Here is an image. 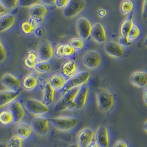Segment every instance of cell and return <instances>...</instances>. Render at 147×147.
Instances as JSON below:
<instances>
[{
	"instance_id": "6da1fadb",
	"label": "cell",
	"mask_w": 147,
	"mask_h": 147,
	"mask_svg": "<svg viewBox=\"0 0 147 147\" xmlns=\"http://www.w3.org/2000/svg\"><path fill=\"white\" fill-rule=\"evenodd\" d=\"M96 100L98 110L107 113L114 107L115 98L112 93L104 88H98L95 90Z\"/></svg>"
},
{
	"instance_id": "7a4b0ae2",
	"label": "cell",
	"mask_w": 147,
	"mask_h": 147,
	"mask_svg": "<svg viewBox=\"0 0 147 147\" xmlns=\"http://www.w3.org/2000/svg\"><path fill=\"white\" fill-rule=\"evenodd\" d=\"M91 74L87 71H82L75 74L71 77L62 89V95L66 93L71 89L79 88L85 85L90 78Z\"/></svg>"
},
{
	"instance_id": "3957f363",
	"label": "cell",
	"mask_w": 147,
	"mask_h": 147,
	"mask_svg": "<svg viewBox=\"0 0 147 147\" xmlns=\"http://www.w3.org/2000/svg\"><path fill=\"white\" fill-rule=\"evenodd\" d=\"M54 127L59 131L66 132L74 129L78 123V119L71 116H61L50 119Z\"/></svg>"
},
{
	"instance_id": "277c9868",
	"label": "cell",
	"mask_w": 147,
	"mask_h": 147,
	"mask_svg": "<svg viewBox=\"0 0 147 147\" xmlns=\"http://www.w3.org/2000/svg\"><path fill=\"white\" fill-rule=\"evenodd\" d=\"M25 107L27 111L36 116H40L46 114L50 111L48 106L41 101L30 98L26 101Z\"/></svg>"
},
{
	"instance_id": "5b68a950",
	"label": "cell",
	"mask_w": 147,
	"mask_h": 147,
	"mask_svg": "<svg viewBox=\"0 0 147 147\" xmlns=\"http://www.w3.org/2000/svg\"><path fill=\"white\" fill-rule=\"evenodd\" d=\"M87 6V2L84 0H69L67 6L63 8L64 16L71 18L82 12Z\"/></svg>"
},
{
	"instance_id": "8992f818",
	"label": "cell",
	"mask_w": 147,
	"mask_h": 147,
	"mask_svg": "<svg viewBox=\"0 0 147 147\" xmlns=\"http://www.w3.org/2000/svg\"><path fill=\"white\" fill-rule=\"evenodd\" d=\"M39 84L42 92V102L47 106L53 104L55 98V90L51 86L49 80L39 78Z\"/></svg>"
},
{
	"instance_id": "52a82bcc",
	"label": "cell",
	"mask_w": 147,
	"mask_h": 147,
	"mask_svg": "<svg viewBox=\"0 0 147 147\" xmlns=\"http://www.w3.org/2000/svg\"><path fill=\"white\" fill-rule=\"evenodd\" d=\"M82 61L85 67L90 69H94L100 66L102 57L98 51L91 50L84 54Z\"/></svg>"
},
{
	"instance_id": "ba28073f",
	"label": "cell",
	"mask_w": 147,
	"mask_h": 147,
	"mask_svg": "<svg viewBox=\"0 0 147 147\" xmlns=\"http://www.w3.org/2000/svg\"><path fill=\"white\" fill-rule=\"evenodd\" d=\"M80 89V87L76 88L68 91L66 93L62 95L60 99L57 101L55 107H54V110L55 111L61 112L68 110V107L69 105L74 101L78 91Z\"/></svg>"
},
{
	"instance_id": "9c48e42d",
	"label": "cell",
	"mask_w": 147,
	"mask_h": 147,
	"mask_svg": "<svg viewBox=\"0 0 147 147\" xmlns=\"http://www.w3.org/2000/svg\"><path fill=\"white\" fill-rule=\"evenodd\" d=\"M49 119L43 116H36L32 122V126L33 131L39 136H45L50 132Z\"/></svg>"
},
{
	"instance_id": "30bf717a",
	"label": "cell",
	"mask_w": 147,
	"mask_h": 147,
	"mask_svg": "<svg viewBox=\"0 0 147 147\" xmlns=\"http://www.w3.org/2000/svg\"><path fill=\"white\" fill-rule=\"evenodd\" d=\"M92 27L93 26L90 20L86 17H80L77 20V32L80 38L83 40H88L90 38Z\"/></svg>"
},
{
	"instance_id": "8fae6325",
	"label": "cell",
	"mask_w": 147,
	"mask_h": 147,
	"mask_svg": "<svg viewBox=\"0 0 147 147\" xmlns=\"http://www.w3.org/2000/svg\"><path fill=\"white\" fill-rule=\"evenodd\" d=\"M48 13V11L45 5L39 2L30 8V18L35 20L38 24L45 21V18Z\"/></svg>"
},
{
	"instance_id": "7c38bea8",
	"label": "cell",
	"mask_w": 147,
	"mask_h": 147,
	"mask_svg": "<svg viewBox=\"0 0 147 147\" xmlns=\"http://www.w3.org/2000/svg\"><path fill=\"white\" fill-rule=\"evenodd\" d=\"M94 140L99 147H109L110 137L107 126H101L97 128L94 134Z\"/></svg>"
},
{
	"instance_id": "4fadbf2b",
	"label": "cell",
	"mask_w": 147,
	"mask_h": 147,
	"mask_svg": "<svg viewBox=\"0 0 147 147\" xmlns=\"http://www.w3.org/2000/svg\"><path fill=\"white\" fill-rule=\"evenodd\" d=\"M37 54L40 61H49L54 57V47L49 41L45 40L39 45Z\"/></svg>"
},
{
	"instance_id": "5bb4252c",
	"label": "cell",
	"mask_w": 147,
	"mask_h": 147,
	"mask_svg": "<svg viewBox=\"0 0 147 147\" xmlns=\"http://www.w3.org/2000/svg\"><path fill=\"white\" fill-rule=\"evenodd\" d=\"M9 110L13 117V122L15 123H19L22 122L26 115V111L22 104L20 101L14 100L8 105Z\"/></svg>"
},
{
	"instance_id": "9a60e30c",
	"label": "cell",
	"mask_w": 147,
	"mask_h": 147,
	"mask_svg": "<svg viewBox=\"0 0 147 147\" xmlns=\"http://www.w3.org/2000/svg\"><path fill=\"white\" fill-rule=\"evenodd\" d=\"M95 132L89 127L81 129L77 136V144L80 147H87L94 140Z\"/></svg>"
},
{
	"instance_id": "2e32d148",
	"label": "cell",
	"mask_w": 147,
	"mask_h": 147,
	"mask_svg": "<svg viewBox=\"0 0 147 147\" xmlns=\"http://www.w3.org/2000/svg\"><path fill=\"white\" fill-rule=\"evenodd\" d=\"M90 36L99 44L105 43L107 41V33L104 26L100 23H96L92 27Z\"/></svg>"
},
{
	"instance_id": "e0dca14e",
	"label": "cell",
	"mask_w": 147,
	"mask_h": 147,
	"mask_svg": "<svg viewBox=\"0 0 147 147\" xmlns=\"http://www.w3.org/2000/svg\"><path fill=\"white\" fill-rule=\"evenodd\" d=\"M1 82L7 89L14 91L20 90V80L12 74H5L1 79Z\"/></svg>"
},
{
	"instance_id": "ac0fdd59",
	"label": "cell",
	"mask_w": 147,
	"mask_h": 147,
	"mask_svg": "<svg viewBox=\"0 0 147 147\" xmlns=\"http://www.w3.org/2000/svg\"><path fill=\"white\" fill-rule=\"evenodd\" d=\"M21 93V90L14 91L6 89L0 91V108L8 105L12 101L16 100Z\"/></svg>"
},
{
	"instance_id": "d6986e66",
	"label": "cell",
	"mask_w": 147,
	"mask_h": 147,
	"mask_svg": "<svg viewBox=\"0 0 147 147\" xmlns=\"http://www.w3.org/2000/svg\"><path fill=\"white\" fill-rule=\"evenodd\" d=\"M104 49L107 55L115 58H120L124 54L122 47L114 41L107 42Z\"/></svg>"
},
{
	"instance_id": "ffe728a7",
	"label": "cell",
	"mask_w": 147,
	"mask_h": 147,
	"mask_svg": "<svg viewBox=\"0 0 147 147\" xmlns=\"http://www.w3.org/2000/svg\"><path fill=\"white\" fill-rule=\"evenodd\" d=\"M33 129L30 124L26 122H20L17 124L14 129V134L22 140L29 138L33 132Z\"/></svg>"
},
{
	"instance_id": "44dd1931",
	"label": "cell",
	"mask_w": 147,
	"mask_h": 147,
	"mask_svg": "<svg viewBox=\"0 0 147 147\" xmlns=\"http://www.w3.org/2000/svg\"><path fill=\"white\" fill-rule=\"evenodd\" d=\"M130 81L136 87L146 88L147 84V74L146 72L138 71L132 74Z\"/></svg>"
},
{
	"instance_id": "7402d4cb",
	"label": "cell",
	"mask_w": 147,
	"mask_h": 147,
	"mask_svg": "<svg viewBox=\"0 0 147 147\" xmlns=\"http://www.w3.org/2000/svg\"><path fill=\"white\" fill-rule=\"evenodd\" d=\"M89 93V88L87 86L84 85L80 87V89L77 94L74 102L77 105V109H82L87 104L88 96Z\"/></svg>"
},
{
	"instance_id": "603a6c76",
	"label": "cell",
	"mask_w": 147,
	"mask_h": 147,
	"mask_svg": "<svg viewBox=\"0 0 147 147\" xmlns=\"http://www.w3.org/2000/svg\"><path fill=\"white\" fill-rule=\"evenodd\" d=\"M16 23L15 16L6 13L0 17V33L6 32L13 27Z\"/></svg>"
},
{
	"instance_id": "cb8c5ba5",
	"label": "cell",
	"mask_w": 147,
	"mask_h": 147,
	"mask_svg": "<svg viewBox=\"0 0 147 147\" xmlns=\"http://www.w3.org/2000/svg\"><path fill=\"white\" fill-rule=\"evenodd\" d=\"M78 69V65L75 61L68 60L65 62L61 68V74L65 77H71L77 74Z\"/></svg>"
},
{
	"instance_id": "d4e9b609",
	"label": "cell",
	"mask_w": 147,
	"mask_h": 147,
	"mask_svg": "<svg viewBox=\"0 0 147 147\" xmlns=\"http://www.w3.org/2000/svg\"><path fill=\"white\" fill-rule=\"evenodd\" d=\"M39 84V77L34 74H30L23 78L22 86L27 90H32Z\"/></svg>"
},
{
	"instance_id": "484cf974",
	"label": "cell",
	"mask_w": 147,
	"mask_h": 147,
	"mask_svg": "<svg viewBox=\"0 0 147 147\" xmlns=\"http://www.w3.org/2000/svg\"><path fill=\"white\" fill-rule=\"evenodd\" d=\"M66 80L65 77L59 74H53L50 77V83L55 90L62 89L65 86Z\"/></svg>"
},
{
	"instance_id": "4316f807",
	"label": "cell",
	"mask_w": 147,
	"mask_h": 147,
	"mask_svg": "<svg viewBox=\"0 0 147 147\" xmlns=\"http://www.w3.org/2000/svg\"><path fill=\"white\" fill-rule=\"evenodd\" d=\"M39 61L37 52L34 50H29L24 60V65L28 69H34L36 63Z\"/></svg>"
},
{
	"instance_id": "83f0119b",
	"label": "cell",
	"mask_w": 147,
	"mask_h": 147,
	"mask_svg": "<svg viewBox=\"0 0 147 147\" xmlns=\"http://www.w3.org/2000/svg\"><path fill=\"white\" fill-rule=\"evenodd\" d=\"M39 26V24L32 19L29 18L28 20L23 22L20 24V30L22 33L25 35H29L34 33L35 29Z\"/></svg>"
},
{
	"instance_id": "f1b7e54d",
	"label": "cell",
	"mask_w": 147,
	"mask_h": 147,
	"mask_svg": "<svg viewBox=\"0 0 147 147\" xmlns=\"http://www.w3.org/2000/svg\"><path fill=\"white\" fill-rule=\"evenodd\" d=\"M134 15L131 14L122 22L120 27L121 36H127L134 24Z\"/></svg>"
},
{
	"instance_id": "f546056e",
	"label": "cell",
	"mask_w": 147,
	"mask_h": 147,
	"mask_svg": "<svg viewBox=\"0 0 147 147\" xmlns=\"http://www.w3.org/2000/svg\"><path fill=\"white\" fill-rule=\"evenodd\" d=\"M13 122V117L9 110H5L0 112V123L4 126L10 125Z\"/></svg>"
},
{
	"instance_id": "4dcf8cb0",
	"label": "cell",
	"mask_w": 147,
	"mask_h": 147,
	"mask_svg": "<svg viewBox=\"0 0 147 147\" xmlns=\"http://www.w3.org/2000/svg\"><path fill=\"white\" fill-rule=\"evenodd\" d=\"M34 69L40 74H45L51 71V65L48 61H39L36 63Z\"/></svg>"
},
{
	"instance_id": "1f68e13d",
	"label": "cell",
	"mask_w": 147,
	"mask_h": 147,
	"mask_svg": "<svg viewBox=\"0 0 147 147\" xmlns=\"http://www.w3.org/2000/svg\"><path fill=\"white\" fill-rule=\"evenodd\" d=\"M134 7V3L132 1L129 0L123 1L121 3V12L123 14H129L132 11Z\"/></svg>"
},
{
	"instance_id": "d6a6232c",
	"label": "cell",
	"mask_w": 147,
	"mask_h": 147,
	"mask_svg": "<svg viewBox=\"0 0 147 147\" xmlns=\"http://www.w3.org/2000/svg\"><path fill=\"white\" fill-rule=\"evenodd\" d=\"M75 51H79L83 49L84 47V41L80 38H74L69 43Z\"/></svg>"
},
{
	"instance_id": "836d02e7",
	"label": "cell",
	"mask_w": 147,
	"mask_h": 147,
	"mask_svg": "<svg viewBox=\"0 0 147 147\" xmlns=\"http://www.w3.org/2000/svg\"><path fill=\"white\" fill-rule=\"evenodd\" d=\"M9 147H24V140L14 135L8 142Z\"/></svg>"
},
{
	"instance_id": "e575fe53",
	"label": "cell",
	"mask_w": 147,
	"mask_h": 147,
	"mask_svg": "<svg viewBox=\"0 0 147 147\" xmlns=\"http://www.w3.org/2000/svg\"><path fill=\"white\" fill-rule=\"evenodd\" d=\"M140 34V27L136 24H134L129 33L127 35V38L131 41L137 39Z\"/></svg>"
},
{
	"instance_id": "d590c367",
	"label": "cell",
	"mask_w": 147,
	"mask_h": 147,
	"mask_svg": "<svg viewBox=\"0 0 147 147\" xmlns=\"http://www.w3.org/2000/svg\"><path fill=\"white\" fill-rule=\"evenodd\" d=\"M1 3L8 10H11L17 7L19 3V1L17 0H5V1H0Z\"/></svg>"
},
{
	"instance_id": "8d00e7d4",
	"label": "cell",
	"mask_w": 147,
	"mask_h": 147,
	"mask_svg": "<svg viewBox=\"0 0 147 147\" xmlns=\"http://www.w3.org/2000/svg\"><path fill=\"white\" fill-rule=\"evenodd\" d=\"M7 57V50L2 42L1 37L0 36V63L3 62L6 60Z\"/></svg>"
},
{
	"instance_id": "74e56055",
	"label": "cell",
	"mask_w": 147,
	"mask_h": 147,
	"mask_svg": "<svg viewBox=\"0 0 147 147\" xmlns=\"http://www.w3.org/2000/svg\"><path fill=\"white\" fill-rule=\"evenodd\" d=\"M39 1L37 0H20L19 1L18 5L23 7H32L36 3H39Z\"/></svg>"
},
{
	"instance_id": "f35d334b",
	"label": "cell",
	"mask_w": 147,
	"mask_h": 147,
	"mask_svg": "<svg viewBox=\"0 0 147 147\" xmlns=\"http://www.w3.org/2000/svg\"><path fill=\"white\" fill-rule=\"evenodd\" d=\"M63 51L64 57H68L74 54L75 50H74L72 47L68 43L66 44H64L63 48Z\"/></svg>"
},
{
	"instance_id": "ab89813d",
	"label": "cell",
	"mask_w": 147,
	"mask_h": 147,
	"mask_svg": "<svg viewBox=\"0 0 147 147\" xmlns=\"http://www.w3.org/2000/svg\"><path fill=\"white\" fill-rule=\"evenodd\" d=\"M132 42L129 40L127 36H121L119 40V44L121 47H129L132 45Z\"/></svg>"
},
{
	"instance_id": "60d3db41",
	"label": "cell",
	"mask_w": 147,
	"mask_h": 147,
	"mask_svg": "<svg viewBox=\"0 0 147 147\" xmlns=\"http://www.w3.org/2000/svg\"><path fill=\"white\" fill-rule=\"evenodd\" d=\"M64 44H60L59 45L56 47L54 50V55L56 57L58 58H62L64 57L63 55V48Z\"/></svg>"
},
{
	"instance_id": "b9f144b4",
	"label": "cell",
	"mask_w": 147,
	"mask_h": 147,
	"mask_svg": "<svg viewBox=\"0 0 147 147\" xmlns=\"http://www.w3.org/2000/svg\"><path fill=\"white\" fill-rule=\"evenodd\" d=\"M69 0H55L54 1L55 6L58 8H64L68 3Z\"/></svg>"
},
{
	"instance_id": "7bdbcfd3",
	"label": "cell",
	"mask_w": 147,
	"mask_h": 147,
	"mask_svg": "<svg viewBox=\"0 0 147 147\" xmlns=\"http://www.w3.org/2000/svg\"><path fill=\"white\" fill-rule=\"evenodd\" d=\"M34 33L35 34V35L38 37H42L45 35V30L42 27L38 26L35 29L34 31Z\"/></svg>"
},
{
	"instance_id": "ee69618b",
	"label": "cell",
	"mask_w": 147,
	"mask_h": 147,
	"mask_svg": "<svg viewBox=\"0 0 147 147\" xmlns=\"http://www.w3.org/2000/svg\"><path fill=\"white\" fill-rule=\"evenodd\" d=\"M113 147H129L126 141L123 140H117Z\"/></svg>"
},
{
	"instance_id": "f6af8a7d",
	"label": "cell",
	"mask_w": 147,
	"mask_h": 147,
	"mask_svg": "<svg viewBox=\"0 0 147 147\" xmlns=\"http://www.w3.org/2000/svg\"><path fill=\"white\" fill-rule=\"evenodd\" d=\"M147 1H144L142 8V15L144 20H146L147 18Z\"/></svg>"
},
{
	"instance_id": "bcb514c9",
	"label": "cell",
	"mask_w": 147,
	"mask_h": 147,
	"mask_svg": "<svg viewBox=\"0 0 147 147\" xmlns=\"http://www.w3.org/2000/svg\"><path fill=\"white\" fill-rule=\"evenodd\" d=\"M98 14H99V17H102V18L105 17H106L107 16V11L106 9H105L101 8L98 11Z\"/></svg>"
},
{
	"instance_id": "7dc6e473",
	"label": "cell",
	"mask_w": 147,
	"mask_h": 147,
	"mask_svg": "<svg viewBox=\"0 0 147 147\" xmlns=\"http://www.w3.org/2000/svg\"><path fill=\"white\" fill-rule=\"evenodd\" d=\"M7 12L8 11L7 9L3 6V5L0 2V17H1L5 14L7 13Z\"/></svg>"
},
{
	"instance_id": "c3c4849f",
	"label": "cell",
	"mask_w": 147,
	"mask_h": 147,
	"mask_svg": "<svg viewBox=\"0 0 147 147\" xmlns=\"http://www.w3.org/2000/svg\"><path fill=\"white\" fill-rule=\"evenodd\" d=\"M143 100L144 101V103H145L146 105H147V88H145L144 93L143 94Z\"/></svg>"
},
{
	"instance_id": "681fc988",
	"label": "cell",
	"mask_w": 147,
	"mask_h": 147,
	"mask_svg": "<svg viewBox=\"0 0 147 147\" xmlns=\"http://www.w3.org/2000/svg\"><path fill=\"white\" fill-rule=\"evenodd\" d=\"M87 147H99V146L97 144V143L94 140L92 143H90Z\"/></svg>"
},
{
	"instance_id": "f907efd6",
	"label": "cell",
	"mask_w": 147,
	"mask_h": 147,
	"mask_svg": "<svg viewBox=\"0 0 147 147\" xmlns=\"http://www.w3.org/2000/svg\"><path fill=\"white\" fill-rule=\"evenodd\" d=\"M0 147H9L8 143H4V142H1L0 143Z\"/></svg>"
},
{
	"instance_id": "816d5d0a",
	"label": "cell",
	"mask_w": 147,
	"mask_h": 147,
	"mask_svg": "<svg viewBox=\"0 0 147 147\" xmlns=\"http://www.w3.org/2000/svg\"><path fill=\"white\" fill-rule=\"evenodd\" d=\"M147 121H146V122H145V123H144V131H145V132H147Z\"/></svg>"
},
{
	"instance_id": "f5cc1de1",
	"label": "cell",
	"mask_w": 147,
	"mask_h": 147,
	"mask_svg": "<svg viewBox=\"0 0 147 147\" xmlns=\"http://www.w3.org/2000/svg\"><path fill=\"white\" fill-rule=\"evenodd\" d=\"M68 147H80L78 146V145L77 144H72L70 145Z\"/></svg>"
}]
</instances>
